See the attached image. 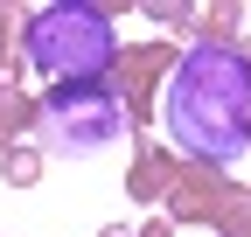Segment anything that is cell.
Listing matches in <instances>:
<instances>
[{
  "label": "cell",
  "mask_w": 251,
  "mask_h": 237,
  "mask_svg": "<svg viewBox=\"0 0 251 237\" xmlns=\"http://www.w3.org/2000/svg\"><path fill=\"white\" fill-rule=\"evenodd\" d=\"M161 118H168V140L196 161H237L251 146V70L244 56L224 42H196L175 63L168 91H161Z\"/></svg>",
  "instance_id": "1"
},
{
  "label": "cell",
  "mask_w": 251,
  "mask_h": 237,
  "mask_svg": "<svg viewBox=\"0 0 251 237\" xmlns=\"http://www.w3.org/2000/svg\"><path fill=\"white\" fill-rule=\"evenodd\" d=\"M119 133H126V105L105 84H63L42 105V146L63 154V161L105 154V146H119Z\"/></svg>",
  "instance_id": "3"
},
{
  "label": "cell",
  "mask_w": 251,
  "mask_h": 237,
  "mask_svg": "<svg viewBox=\"0 0 251 237\" xmlns=\"http://www.w3.org/2000/svg\"><path fill=\"white\" fill-rule=\"evenodd\" d=\"M112 56H119V35L91 7H42L28 21V63L56 84H98Z\"/></svg>",
  "instance_id": "2"
}]
</instances>
